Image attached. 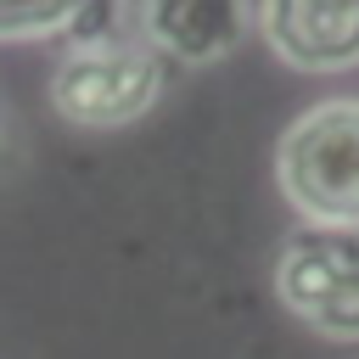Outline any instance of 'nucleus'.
<instances>
[{
  "mask_svg": "<svg viewBox=\"0 0 359 359\" xmlns=\"http://www.w3.org/2000/svg\"><path fill=\"white\" fill-rule=\"evenodd\" d=\"M275 180L309 224L359 230V101L309 107L275 146Z\"/></svg>",
  "mask_w": 359,
  "mask_h": 359,
  "instance_id": "1",
  "label": "nucleus"
},
{
  "mask_svg": "<svg viewBox=\"0 0 359 359\" xmlns=\"http://www.w3.org/2000/svg\"><path fill=\"white\" fill-rule=\"evenodd\" d=\"M163 95V56L135 39H101V45H67V56L50 73V107L79 129H123L151 112Z\"/></svg>",
  "mask_w": 359,
  "mask_h": 359,
  "instance_id": "2",
  "label": "nucleus"
},
{
  "mask_svg": "<svg viewBox=\"0 0 359 359\" xmlns=\"http://www.w3.org/2000/svg\"><path fill=\"white\" fill-rule=\"evenodd\" d=\"M280 303L325 342H359V230L303 224L275 258Z\"/></svg>",
  "mask_w": 359,
  "mask_h": 359,
  "instance_id": "3",
  "label": "nucleus"
},
{
  "mask_svg": "<svg viewBox=\"0 0 359 359\" xmlns=\"http://www.w3.org/2000/svg\"><path fill=\"white\" fill-rule=\"evenodd\" d=\"M258 28L269 50L297 73L359 67V0H264Z\"/></svg>",
  "mask_w": 359,
  "mask_h": 359,
  "instance_id": "4",
  "label": "nucleus"
},
{
  "mask_svg": "<svg viewBox=\"0 0 359 359\" xmlns=\"http://www.w3.org/2000/svg\"><path fill=\"white\" fill-rule=\"evenodd\" d=\"M247 0H140V39L180 67H208L230 56L247 39Z\"/></svg>",
  "mask_w": 359,
  "mask_h": 359,
  "instance_id": "5",
  "label": "nucleus"
},
{
  "mask_svg": "<svg viewBox=\"0 0 359 359\" xmlns=\"http://www.w3.org/2000/svg\"><path fill=\"white\" fill-rule=\"evenodd\" d=\"M129 34V0H0V39L101 45Z\"/></svg>",
  "mask_w": 359,
  "mask_h": 359,
  "instance_id": "6",
  "label": "nucleus"
}]
</instances>
